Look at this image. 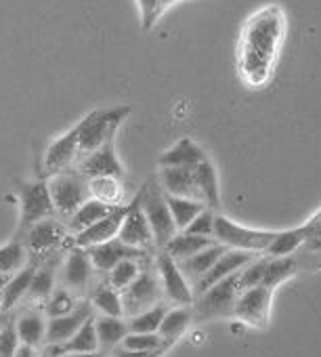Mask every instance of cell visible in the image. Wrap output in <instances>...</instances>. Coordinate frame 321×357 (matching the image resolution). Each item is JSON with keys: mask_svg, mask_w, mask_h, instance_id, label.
I'll return each instance as SVG.
<instances>
[{"mask_svg": "<svg viewBox=\"0 0 321 357\" xmlns=\"http://www.w3.org/2000/svg\"><path fill=\"white\" fill-rule=\"evenodd\" d=\"M17 321V332H19V338L24 344H30V347H40L45 340H47V319H45V313L38 311V309H30V311H24L19 317H15Z\"/></svg>", "mask_w": 321, "mask_h": 357, "instance_id": "obj_29", "label": "cell"}, {"mask_svg": "<svg viewBox=\"0 0 321 357\" xmlns=\"http://www.w3.org/2000/svg\"><path fill=\"white\" fill-rule=\"evenodd\" d=\"M113 208H116V206H109V204H105V202H101V200H97V198H91L88 202H84V204L65 221L68 231H70L72 238H74V236L86 231L88 227H93V225H95L97 221H101L103 217H107Z\"/></svg>", "mask_w": 321, "mask_h": 357, "instance_id": "obj_23", "label": "cell"}, {"mask_svg": "<svg viewBox=\"0 0 321 357\" xmlns=\"http://www.w3.org/2000/svg\"><path fill=\"white\" fill-rule=\"evenodd\" d=\"M9 280H11V275H5V273H0V292L5 290V286L9 284Z\"/></svg>", "mask_w": 321, "mask_h": 357, "instance_id": "obj_49", "label": "cell"}, {"mask_svg": "<svg viewBox=\"0 0 321 357\" xmlns=\"http://www.w3.org/2000/svg\"><path fill=\"white\" fill-rule=\"evenodd\" d=\"M159 183H162V188H164V192L169 196H181V198H191V200H200L202 202L198 185H196L194 168H187V166H166V168H162V174H159Z\"/></svg>", "mask_w": 321, "mask_h": 357, "instance_id": "obj_21", "label": "cell"}, {"mask_svg": "<svg viewBox=\"0 0 321 357\" xmlns=\"http://www.w3.org/2000/svg\"><path fill=\"white\" fill-rule=\"evenodd\" d=\"M256 259V252H246V250H235V248H229L217 263L214 267L204 275L200 278L196 284H194V294L200 296L202 292H206L208 288H212L214 284L227 280L229 275L242 271L246 265H250L252 261Z\"/></svg>", "mask_w": 321, "mask_h": 357, "instance_id": "obj_15", "label": "cell"}, {"mask_svg": "<svg viewBox=\"0 0 321 357\" xmlns=\"http://www.w3.org/2000/svg\"><path fill=\"white\" fill-rule=\"evenodd\" d=\"M91 194L93 198L109 204V206H126L124 202V185L122 178L116 176H103V178H91Z\"/></svg>", "mask_w": 321, "mask_h": 357, "instance_id": "obj_33", "label": "cell"}, {"mask_svg": "<svg viewBox=\"0 0 321 357\" xmlns=\"http://www.w3.org/2000/svg\"><path fill=\"white\" fill-rule=\"evenodd\" d=\"M171 347H162V349H151V351H132V349H124V347H118L113 349V357H164V353L169 351Z\"/></svg>", "mask_w": 321, "mask_h": 357, "instance_id": "obj_46", "label": "cell"}, {"mask_svg": "<svg viewBox=\"0 0 321 357\" xmlns=\"http://www.w3.org/2000/svg\"><path fill=\"white\" fill-rule=\"evenodd\" d=\"M95 265L97 271L101 273H109L116 265H120L122 261L126 259H149L151 252L147 250H141V248H134V246H128L124 244L120 238H113L105 244H99V246H91V248H84Z\"/></svg>", "mask_w": 321, "mask_h": 357, "instance_id": "obj_13", "label": "cell"}, {"mask_svg": "<svg viewBox=\"0 0 321 357\" xmlns=\"http://www.w3.org/2000/svg\"><path fill=\"white\" fill-rule=\"evenodd\" d=\"M175 3H177V0H139L141 15H143V28L149 30L155 24V20L162 15V11L169 9Z\"/></svg>", "mask_w": 321, "mask_h": 357, "instance_id": "obj_44", "label": "cell"}, {"mask_svg": "<svg viewBox=\"0 0 321 357\" xmlns=\"http://www.w3.org/2000/svg\"><path fill=\"white\" fill-rule=\"evenodd\" d=\"M49 192L57 211V217L65 223L84 202L93 198L91 181L76 170L59 172L49 178Z\"/></svg>", "mask_w": 321, "mask_h": 357, "instance_id": "obj_4", "label": "cell"}, {"mask_svg": "<svg viewBox=\"0 0 321 357\" xmlns=\"http://www.w3.org/2000/svg\"><path fill=\"white\" fill-rule=\"evenodd\" d=\"M95 265L84 248L70 246V252L65 257V267H63V286L72 290L74 294L86 292L91 280H93Z\"/></svg>", "mask_w": 321, "mask_h": 357, "instance_id": "obj_19", "label": "cell"}, {"mask_svg": "<svg viewBox=\"0 0 321 357\" xmlns=\"http://www.w3.org/2000/svg\"><path fill=\"white\" fill-rule=\"evenodd\" d=\"M128 114H130V107L120 105V107L95 109L88 116H84L76 124L78 141H80V155L97 151L103 145H109L113 141L118 126L126 120Z\"/></svg>", "mask_w": 321, "mask_h": 357, "instance_id": "obj_3", "label": "cell"}, {"mask_svg": "<svg viewBox=\"0 0 321 357\" xmlns=\"http://www.w3.org/2000/svg\"><path fill=\"white\" fill-rule=\"evenodd\" d=\"M271 294L267 286H254L248 290H242L235 303L233 315L250 326L265 328L269 321V311H271Z\"/></svg>", "mask_w": 321, "mask_h": 357, "instance_id": "obj_12", "label": "cell"}, {"mask_svg": "<svg viewBox=\"0 0 321 357\" xmlns=\"http://www.w3.org/2000/svg\"><path fill=\"white\" fill-rule=\"evenodd\" d=\"M281 36L283 15L279 9H263L246 24L240 47V68L246 82L263 84L269 78Z\"/></svg>", "mask_w": 321, "mask_h": 357, "instance_id": "obj_1", "label": "cell"}, {"mask_svg": "<svg viewBox=\"0 0 321 357\" xmlns=\"http://www.w3.org/2000/svg\"><path fill=\"white\" fill-rule=\"evenodd\" d=\"M194 174H196V185H198V192H200V198L202 202L212 208V211H219L221 208V198H219V174H217V168L210 160H204L202 164H198L194 168Z\"/></svg>", "mask_w": 321, "mask_h": 357, "instance_id": "obj_28", "label": "cell"}, {"mask_svg": "<svg viewBox=\"0 0 321 357\" xmlns=\"http://www.w3.org/2000/svg\"><path fill=\"white\" fill-rule=\"evenodd\" d=\"M59 357H101V353H61Z\"/></svg>", "mask_w": 321, "mask_h": 357, "instance_id": "obj_48", "label": "cell"}, {"mask_svg": "<svg viewBox=\"0 0 321 357\" xmlns=\"http://www.w3.org/2000/svg\"><path fill=\"white\" fill-rule=\"evenodd\" d=\"M95 315V307L91 301H80L78 307L68 313V315H59V317H51L47 324V344H63L68 342L91 317Z\"/></svg>", "mask_w": 321, "mask_h": 357, "instance_id": "obj_16", "label": "cell"}, {"mask_svg": "<svg viewBox=\"0 0 321 357\" xmlns=\"http://www.w3.org/2000/svg\"><path fill=\"white\" fill-rule=\"evenodd\" d=\"M49 349L59 357L61 353H101L99 338H97V328H95V315L63 344H49Z\"/></svg>", "mask_w": 321, "mask_h": 357, "instance_id": "obj_27", "label": "cell"}, {"mask_svg": "<svg viewBox=\"0 0 321 357\" xmlns=\"http://www.w3.org/2000/svg\"><path fill=\"white\" fill-rule=\"evenodd\" d=\"M296 269H298V265L290 257H269L267 267H265L263 286H267L269 290H275L281 282L292 278L296 273Z\"/></svg>", "mask_w": 321, "mask_h": 357, "instance_id": "obj_36", "label": "cell"}, {"mask_svg": "<svg viewBox=\"0 0 321 357\" xmlns=\"http://www.w3.org/2000/svg\"><path fill=\"white\" fill-rule=\"evenodd\" d=\"M0 315H5V309H3V298H0Z\"/></svg>", "mask_w": 321, "mask_h": 357, "instance_id": "obj_52", "label": "cell"}, {"mask_svg": "<svg viewBox=\"0 0 321 357\" xmlns=\"http://www.w3.org/2000/svg\"><path fill=\"white\" fill-rule=\"evenodd\" d=\"M308 238V227L302 225L298 229H288L275 236V240L271 242V246L267 248L269 257H290L300 244H304Z\"/></svg>", "mask_w": 321, "mask_h": 357, "instance_id": "obj_37", "label": "cell"}, {"mask_svg": "<svg viewBox=\"0 0 321 357\" xmlns=\"http://www.w3.org/2000/svg\"><path fill=\"white\" fill-rule=\"evenodd\" d=\"M40 357H55V353H53V351H51V349L47 347V351H45V353H42Z\"/></svg>", "mask_w": 321, "mask_h": 357, "instance_id": "obj_51", "label": "cell"}, {"mask_svg": "<svg viewBox=\"0 0 321 357\" xmlns=\"http://www.w3.org/2000/svg\"><path fill=\"white\" fill-rule=\"evenodd\" d=\"M22 344L19 332H17V321L7 313L3 334H0V357H15L17 349Z\"/></svg>", "mask_w": 321, "mask_h": 357, "instance_id": "obj_42", "label": "cell"}, {"mask_svg": "<svg viewBox=\"0 0 321 357\" xmlns=\"http://www.w3.org/2000/svg\"><path fill=\"white\" fill-rule=\"evenodd\" d=\"M217 240L214 238H204V236H196V234H187V231H179L164 248V252H169L177 263H183L191 257H196L198 252L214 246Z\"/></svg>", "mask_w": 321, "mask_h": 357, "instance_id": "obj_24", "label": "cell"}, {"mask_svg": "<svg viewBox=\"0 0 321 357\" xmlns=\"http://www.w3.org/2000/svg\"><path fill=\"white\" fill-rule=\"evenodd\" d=\"M118 238L124 244L134 246V248H141V250H147V252H151L155 248L151 225H149V221H147V217H145V213H143L136 196L126 206V215H124V221H122V227H120Z\"/></svg>", "mask_w": 321, "mask_h": 357, "instance_id": "obj_11", "label": "cell"}, {"mask_svg": "<svg viewBox=\"0 0 321 357\" xmlns=\"http://www.w3.org/2000/svg\"><path fill=\"white\" fill-rule=\"evenodd\" d=\"M78 158H80V141H78V130L74 126L70 132H65L63 137L55 139L49 145L47 155H45V170L51 176L74 170Z\"/></svg>", "mask_w": 321, "mask_h": 357, "instance_id": "obj_17", "label": "cell"}, {"mask_svg": "<svg viewBox=\"0 0 321 357\" xmlns=\"http://www.w3.org/2000/svg\"><path fill=\"white\" fill-rule=\"evenodd\" d=\"M91 303H93L95 311H99L101 315H111V317L126 315L124 313V303H122V292H118L113 286H109L107 280L93 288Z\"/></svg>", "mask_w": 321, "mask_h": 357, "instance_id": "obj_31", "label": "cell"}, {"mask_svg": "<svg viewBox=\"0 0 321 357\" xmlns=\"http://www.w3.org/2000/svg\"><path fill=\"white\" fill-rule=\"evenodd\" d=\"M206 158L204 149L194 143L191 139H179L166 153L159 155V164L162 168L166 166H187V168H196L198 164H202Z\"/></svg>", "mask_w": 321, "mask_h": 357, "instance_id": "obj_22", "label": "cell"}, {"mask_svg": "<svg viewBox=\"0 0 321 357\" xmlns=\"http://www.w3.org/2000/svg\"><path fill=\"white\" fill-rule=\"evenodd\" d=\"M26 267V248L19 240H13L0 248V273L13 275Z\"/></svg>", "mask_w": 321, "mask_h": 357, "instance_id": "obj_40", "label": "cell"}, {"mask_svg": "<svg viewBox=\"0 0 321 357\" xmlns=\"http://www.w3.org/2000/svg\"><path fill=\"white\" fill-rule=\"evenodd\" d=\"M151 259V257H149ZM149 259H126V261H122L120 265H116L109 273H107V284L109 286H113L118 292H124L139 275H141V271H143V267H145V263L149 261Z\"/></svg>", "mask_w": 321, "mask_h": 357, "instance_id": "obj_35", "label": "cell"}, {"mask_svg": "<svg viewBox=\"0 0 321 357\" xmlns=\"http://www.w3.org/2000/svg\"><path fill=\"white\" fill-rule=\"evenodd\" d=\"M5 319H7V313L0 315V334H3V328H5Z\"/></svg>", "mask_w": 321, "mask_h": 357, "instance_id": "obj_50", "label": "cell"}, {"mask_svg": "<svg viewBox=\"0 0 321 357\" xmlns=\"http://www.w3.org/2000/svg\"><path fill=\"white\" fill-rule=\"evenodd\" d=\"M194 319V309L191 307H175L169 309L162 326H159V336L164 338V342H169L171 347L185 334V330L189 328Z\"/></svg>", "mask_w": 321, "mask_h": 357, "instance_id": "obj_32", "label": "cell"}, {"mask_svg": "<svg viewBox=\"0 0 321 357\" xmlns=\"http://www.w3.org/2000/svg\"><path fill=\"white\" fill-rule=\"evenodd\" d=\"M95 328H97L101 353L118 349L130 332L128 321H124L122 317H111V315H99L97 317V313H95Z\"/></svg>", "mask_w": 321, "mask_h": 357, "instance_id": "obj_26", "label": "cell"}, {"mask_svg": "<svg viewBox=\"0 0 321 357\" xmlns=\"http://www.w3.org/2000/svg\"><path fill=\"white\" fill-rule=\"evenodd\" d=\"M166 313H169V307L164 303H157L151 309L128 317V330L130 332H159V326H162Z\"/></svg>", "mask_w": 321, "mask_h": 357, "instance_id": "obj_38", "label": "cell"}, {"mask_svg": "<svg viewBox=\"0 0 321 357\" xmlns=\"http://www.w3.org/2000/svg\"><path fill=\"white\" fill-rule=\"evenodd\" d=\"M19 202H22V219H19V229L28 231L32 225L57 217L49 183L47 181H30L19 185Z\"/></svg>", "mask_w": 321, "mask_h": 357, "instance_id": "obj_7", "label": "cell"}, {"mask_svg": "<svg viewBox=\"0 0 321 357\" xmlns=\"http://www.w3.org/2000/svg\"><path fill=\"white\" fill-rule=\"evenodd\" d=\"M217 213L212 208H204L194 221L191 225L185 229L187 234H196V236H204V238H214V223H217Z\"/></svg>", "mask_w": 321, "mask_h": 357, "instance_id": "obj_45", "label": "cell"}, {"mask_svg": "<svg viewBox=\"0 0 321 357\" xmlns=\"http://www.w3.org/2000/svg\"><path fill=\"white\" fill-rule=\"evenodd\" d=\"M126 206H116L107 217H103L101 221H97L93 227H88L86 231L74 236L72 238V246L91 248V246H99V244H105V242L118 238L120 227H122V221H124V215H126Z\"/></svg>", "mask_w": 321, "mask_h": 357, "instance_id": "obj_18", "label": "cell"}, {"mask_svg": "<svg viewBox=\"0 0 321 357\" xmlns=\"http://www.w3.org/2000/svg\"><path fill=\"white\" fill-rule=\"evenodd\" d=\"M136 198H139V204H141V208H143V213L151 225L157 252L164 250L166 244L179 234V229L175 225V219H173V213H171L162 183L151 178L147 185H143V190L136 194Z\"/></svg>", "mask_w": 321, "mask_h": 357, "instance_id": "obj_2", "label": "cell"}, {"mask_svg": "<svg viewBox=\"0 0 321 357\" xmlns=\"http://www.w3.org/2000/svg\"><path fill=\"white\" fill-rule=\"evenodd\" d=\"M229 250V246H225V244H214V246H210V248H206V250H202V252H198L196 257H191V259H187V261H183V263H179V267H181V271L185 273V278L189 280V284H191V288H194V284L200 280V278H204L212 267H214V263L225 255Z\"/></svg>", "mask_w": 321, "mask_h": 357, "instance_id": "obj_25", "label": "cell"}, {"mask_svg": "<svg viewBox=\"0 0 321 357\" xmlns=\"http://www.w3.org/2000/svg\"><path fill=\"white\" fill-rule=\"evenodd\" d=\"M45 261L42 263H38V267H36V273H34V280H32V284H30V290H28V294H26V303H32V305H36V303H47L49 301V296L53 294V290H55V280H57V267H59V261L63 259L61 257V252L57 250V252H51V255H47V257H42Z\"/></svg>", "mask_w": 321, "mask_h": 357, "instance_id": "obj_20", "label": "cell"}, {"mask_svg": "<svg viewBox=\"0 0 321 357\" xmlns=\"http://www.w3.org/2000/svg\"><path fill=\"white\" fill-rule=\"evenodd\" d=\"M155 271L159 275V284H162L164 296L177 305V307H194V288L185 273L181 271L179 263L164 250H159L155 257Z\"/></svg>", "mask_w": 321, "mask_h": 357, "instance_id": "obj_8", "label": "cell"}, {"mask_svg": "<svg viewBox=\"0 0 321 357\" xmlns=\"http://www.w3.org/2000/svg\"><path fill=\"white\" fill-rule=\"evenodd\" d=\"M265 267H267V259H258V257L250 265H246L242 269V275H240V288L248 290V288H254V286H263Z\"/></svg>", "mask_w": 321, "mask_h": 357, "instance_id": "obj_43", "label": "cell"}, {"mask_svg": "<svg viewBox=\"0 0 321 357\" xmlns=\"http://www.w3.org/2000/svg\"><path fill=\"white\" fill-rule=\"evenodd\" d=\"M166 200H169V206H171V213H173V219H175V225H177L179 231H185L191 225V221L204 208H208L200 200H191V198H181V196H169L166 194Z\"/></svg>", "mask_w": 321, "mask_h": 357, "instance_id": "obj_34", "label": "cell"}, {"mask_svg": "<svg viewBox=\"0 0 321 357\" xmlns=\"http://www.w3.org/2000/svg\"><path fill=\"white\" fill-rule=\"evenodd\" d=\"M147 263H145L141 275L122 292L124 313L128 317L143 313V311L151 309L153 305L162 303L159 301V294H164V292H162V284H159V275H157V271L147 267Z\"/></svg>", "mask_w": 321, "mask_h": 357, "instance_id": "obj_9", "label": "cell"}, {"mask_svg": "<svg viewBox=\"0 0 321 357\" xmlns=\"http://www.w3.org/2000/svg\"><path fill=\"white\" fill-rule=\"evenodd\" d=\"M240 275H242V271L229 275L227 280H223V282L214 284L212 288H208L206 292H202L198 296V301H194V317L200 321H208L214 317L233 315L237 296L242 292Z\"/></svg>", "mask_w": 321, "mask_h": 357, "instance_id": "obj_5", "label": "cell"}, {"mask_svg": "<svg viewBox=\"0 0 321 357\" xmlns=\"http://www.w3.org/2000/svg\"><path fill=\"white\" fill-rule=\"evenodd\" d=\"M36 267H38L36 263H34V265H26L24 269H19L17 273L11 275L9 284L5 286L3 292H0V298H3V309H5V313H7L9 309H13L19 301L26 298V294H28V290H30V284H32V280H34Z\"/></svg>", "mask_w": 321, "mask_h": 357, "instance_id": "obj_30", "label": "cell"}, {"mask_svg": "<svg viewBox=\"0 0 321 357\" xmlns=\"http://www.w3.org/2000/svg\"><path fill=\"white\" fill-rule=\"evenodd\" d=\"M70 236L72 234L68 231V225L61 223L57 217H51L32 225L26 231V242L34 257H47L51 252H57L63 244H72Z\"/></svg>", "mask_w": 321, "mask_h": 357, "instance_id": "obj_10", "label": "cell"}, {"mask_svg": "<svg viewBox=\"0 0 321 357\" xmlns=\"http://www.w3.org/2000/svg\"><path fill=\"white\" fill-rule=\"evenodd\" d=\"M120 347L132 349V351H151V349H162V347H171V344L164 342L159 332H128V336L122 340Z\"/></svg>", "mask_w": 321, "mask_h": 357, "instance_id": "obj_41", "label": "cell"}, {"mask_svg": "<svg viewBox=\"0 0 321 357\" xmlns=\"http://www.w3.org/2000/svg\"><path fill=\"white\" fill-rule=\"evenodd\" d=\"M74 170L80 172L82 176H86L88 181H91V178H103V176L124 178V168H122V164H120L111 143L103 145L97 151L80 155L76 166H74Z\"/></svg>", "mask_w": 321, "mask_h": 357, "instance_id": "obj_14", "label": "cell"}, {"mask_svg": "<svg viewBox=\"0 0 321 357\" xmlns=\"http://www.w3.org/2000/svg\"><path fill=\"white\" fill-rule=\"evenodd\" d=\"M277 234L271 231H256V229H246L237 225L235 221L219 215L214 223V240L219 244H225L235 250H246V252H267L271 242L275 240Z\"/></svg>", "mask_w": 321, "mask_h": 357, "instance_id": "obj_6", "label": "cell"}, {"mask_svg": "<svg viewBox=\"0 0 321 357\" xmlns=\"http://www.w3.org/2000/svg\"><path fill=\"white\" fill-rule=\"evenodd\" d=\"M78 298L72 290H68L65 286H59L53 290V294L49 296V301L45 303V315L51 317H59V315H68L78 307Z\"/></svg>", "mask_w": 321, "mask_h": 357, "instance_id": "obj_39", "label": "cell"}, {"mask_svg": "<svg viewBox=\"0 0 321 357\" xmlns=\"http://www.w3.org/2000/svg\"><path fill=\"white\" fill-rule=\"evenodd\" d=\"M15 357H40V353H38V347H30V344L22 342L17 353H15Z\"/></svg>", "mask_w": 321, "mask_h": 357, "instance_id": "obj_47", "label": "cell"}]
</instances>
